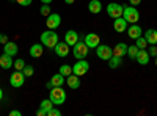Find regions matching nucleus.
Instances as JSON below:
<instances>
[{
  "instance_id": "1",
  "label": "nucleus",
  "mask_w": 157,
  "mask_h": 116,
  "mask_svg": "<svg viewBox=\"0 0 157 116\" xmlns=\"http://www.w3.org/2000/svg\"><path fill=\"white\" fill-rule=\"evenodd\" d=\"M49 99L54 102V105H63L66 102V91L61 86H54V88H50Z\"/></svg>"
},
{
  "instance_id": "2",
  "label": "nucleus",
  "mask_w": 157,
  "mask_h": 116,
  "mask_svg": "<svg viewBox=\"0 0 157 116\" xmlns=\"http://www.w3.org/2000/svg\"><path fill=\"white\" fill-rule=\"evenodd\" d=\"M58 43V35L54 30H46L41 33V44L49 47V49H54Z\"/></svg>"
},
{
  "instance_id": "3",
  "label": "nucleus",
  "mask_w": 157,
  "mask_h": 116,
  "mask_svg": "<svg viewBox=\"0 0 157 116\" xmlns=\"http://www.w3.org/2000/svg\"><path fill=\"white\" fill-rule=\"evenodd\" d=\"M72 55L77 58V60H83L90 55V47L85 44V41H80L78 39L74 46H72Z\"/></svg>"
},
{
  "instance_id": "4",
  "label": "nucleus",
  "mask_w": 157,
  "mask_h": 116,
  "mask_svg": "<svg viewBox=\"0 0 157 116\" xmlns=\"http://www.w3.org/2000/svg\"><path fill=\"white\" fill-rule=\"evenodd\" d=\"M123 17L129 22V24H137L138 22V19H140V13H138V9L135 8V6H124V9H123Z\"/></svg>"
},
{
  "instance_id": "5",
  "label": "nucleus",
  "mask_w": 157,
  "mask_h": 116,
  "mask_svg": "<svg viewBox=\"0 0 157 116\" xmlns=\"http://www.w3.org/2000/svg\"><path fill=\"white\" fill-rule=\"evenodd\" d=\"M96 55L99 60H104V61H109L112 57H113V49L107 44H99L96 47Z\"/></svg>"
},
{
  "instance_id": "6",
  "label": "nucleus",
  "mask_w": 157,
  "mask_h": 116,
  "mask_svg": "<svg viewBox=\"0 0 157 116\" xmlns=\"http://www.w3.org/2000/svg\"><path fill=\"white\" fill-rule=\"evenodd\" d=\"M88 71H90V63L86 61V58L77 60V63L72 66V74H75V75H78V77L85 75Z\"/></svg>"
},
{
  "instance_id": "7",
  "label": "nucleus",
  "mask_w": 157,
  "mask_h": 116,
  "mask_svg": "<svg viewBox=\"0 0 157 116\" xmlns=\"http://www.w3.org/2000/svg\"><path fill=\"white\" fill-rule=\"evenodd\" d=\"M25 79H27V77L24 75L22 71H14V72L10 75V85H11L13 88H21V86L24 85Z\"/></svg>"
},
{
  "instance_id": "8",
  "label": "nucleus",
  "mask_w": 157,
  "mask_h": 116,
  "mask_svg": "<svg viewBox=\"0 0 157 116\" xmlns=\"http://www.w3.org/2000/svg\"><path fill=\"white\" fill-rule=\"evenodd\" d=\"M123 9H124V6H123V5L112 2V3H109V5H107V14H109L110 17H113V19L121 17V16H123Z\"/></svg>"
},
{
  "instance_id": "9",
  "label": "nucleus",
  "mask_w": 157,
  "mask_h": 116,
  "mask_svg": "<svg viewBox=\"0 0 157 116\" xmlns=\"http://www.w3.org/2000/svg\"><path fill=\"white\" fill-rule=\"evenodd\" d=\"M60 24H61V17H60V14H57V13H54V14L50 13V14L47 16V19H46V25H47L49 30L58 28Z\"/></svg>"
},
{
  "instance_id": "10",
  "label": "nucleus",
  "mask_w": 157,
  "mask_h": 116,
  "mask_svg": "<svg viewBox=\"0 0 157 116\" xmlns=\"http://www.w3.org/2000/svg\"><path fill=\"white\" fill-rule=\"evenodd\" d=\"M83 41H85V44H86L90 49H96V47L101 44V38H99V35H96V33H88V35H85Z\"/></svg>"
},
{
  "instance_id": "11",
  "label": "nucleus",
  "mask_w": 157,
  "mask_h": 116,
  "mask_svg": "<svg viewBox=\"0 0 157 116\" xmlns=\"http://www.w3.org/2000/svg\"><path fill=\"white\" fill-rule=\"evenodd\" d=\"M127 21L121 16V17H116L115 21H113V28H115V32L116 33H123V32H126L127 30Z\"/></svg>"
},
{
  "instance_id": "12",
  "label": "nucleus",
  "mask_w": 157,
  "mask_h": 116,
  "mask_svg": "<svg viewBox=\"0 0 157 116\" xmlns=\"http://www.w3.org/2000/svg\"><path fill=\"white\" fill-rule=\"evenodd\" d=\"M69 47L71 46H68L66 43H57V46L54 47V50H55V54L60 58H64V57L69 55Z\"/></svg>"
},
{
  "instance_id": "13",
  "label": "nucleus",
  "mask_w": 157,
  "mask_h": 116,
  "mask_svg": "<svg viewBox=\"0 0 157 116\" xmlns=\"http://www.w3.org/2000/svg\"><path fill=\"white\" fill-rule=\"evenodd\" d=\"M78 39H80V38H78V33L75 32V30H68L66 32V35H64V43H66L68 46H74Z\"/></svg>"
},
{
  "instance_id": "14",
  "label": "nucleus",
  "mask_w": 157,
  "mask_h": 116,
  "mask_svg": "<svg viewBox=\"0 0 157 116\" xmlns=\"http://www.w3.org/2000/svg\"><path fill=\"white\" fill-rule=\"evenodd\" d=\"M127 35H129V38H130V39H137V38L143 36V30H141V27H140V25H137V24H132V25L129 27V30H127Z\"/></svg>"
},
{
  "instance_id": "15",
  "label": "nucleus",
  "mask_w": 157,
  "mask_h": 116,
  "mask_svg": "<svg viewBox=\"0 0 157 116\" xmlns=\"http://www.w3.org/2000/svg\"><path fill=\"white\" fill-rule=\"evenodd\" d=\"M137 63L138 64H143V66H146L149 63V54L146 49H138V54H137Z\"/></svg>"
},
{
  "instance_id": "16",
  "label": "nucleus",
  "mask_w": 157,
  "mask_h": 116,
  "mask_svg": "<svg viewBox=\"0 0 157 116\" xmlns=\"http://www.w3.org/2000/svg\"><path fill=\"white\" fill-rule=\"evenodd\" d=\"M17 52H19V47H17V44L16 43H6V44H3V54H8V55H11V57H14V55H17Z\"/></svg>"
},
{
  "instance_id": "17",
  "label": "nucleus",
  "mask_w": 157,
  "mask_h": 116,
  "mask_svg": "<svg viewBox=\"0 0 157 116\" xmlns=\"http://www.w3.org/2000/svg\"><path fill=\"white\" fill-rule=\"evenodd\" d=\"M88 11L91 13V14H99V13L102 11V3H101V0H90V3H88Z\"/></svg>"
},
{
  "instance_id": "18",
  "label": "nucleus",
  "mask_w": 157,
  "mask_h": 116,
  "mask_svg": "<svg viewBox=\"0 0 157 116\" xmlns=\"http://www.w3.org/2000/svg\"><path fill=\"white\" fill-rule=\"evenodd\" d=\"M145 39L148 41V44H157V30H154V28H149V30H146L145 32Z\"/></svg>"
},
{
  "instance_id": "19",
  "label": "nucleus",
  "mask_w": 157,
  "mask_h": 116,
  "mask_svg": "<svg viewBox=\"0 0 157 116\" xmlns=\"http://www.w3.org/2000/svg\"><path fill=\"white\" fill-rule=\"evenodd\" d=\"M113 55H116V57H124V55H127V44H124V43H118L116 46H115V49H113Z\"/></svg>"
},
{
  "instance_id": "20",
  "label": "nucleus",
  "mask_w": 157,
  "mask_h": 116,
  "mask_svg": "<svg viewBox=\"0 0 157 116\" xmlns=\"http://www.w3.org/2000/svg\"><path fill=\"white\" fill-rule=\"evenodd\" d=\"M66 83H68V86H69L71 89H77L78 86H80V80H78V75H75V74L68 75V77H66Z\"/></svg>"
},
{
  "instance_id": "21",
  "label": "nucleus",
  "mask_w": 157,
  "mask_h": 116,
  "mask_svg": "<svg viewBox=\"0 0 157 116\" xmlns=\"http://www.w3.org/2000/svg\"><path fill=\"white\" fill-rule=\"evenodd\" d=\"M13 57L11 55H8V54H3L2 57H0V66H2L3 69H10V68H13Z\"/></svg>"
},
{
  "instance_id": "22",
  "label": "nucleus",
  "mask_w": 157,
  "mask_h": 116,
  "mask_svg": "<svg viewBox=\"0 0 157 116\" xmlns=\"http://www.w3.org/2000/svg\"><path fill=\"white\" fill-rule=\"evenodd\" d=\"M44 54V47H43V44H33L32 47H30V57H33V58H39Z\"/></svg>"
},
{
  "instance_id": "23",
  "label": "nucleus",
  "mask_w": 157,
  "mask_h": 116,
  "mask_svg": "<svg viewBox=\"0 0 157 116\" xmlns=\"http://www.w3.org/2000/svg\"><path fill=\"white\" fill-rule=\"evenodd\" d=\"M50 83H52V86H63L64 83H66V77L61 75V74L58 72V74H55V75H52Z\"/></svg>"
},
{
  "instance_id": "24",
  "label": "nucleus",
  "mask_w": 157,
  "mask_h": 116,
  "mask_svg": "<svg viewBox=\"0 0 157 116\" xmlns=\"http://www.w3.org/2000/svg\"><path fill=\"white\" fill-rule=\"evenodd\" d=\"M107 63H109V68H110V69H116V68H120V66H121L123 58H121V57H116V55H113V57H112Z\"/></svg>"
},
{
  "instance_id": "25",
  "label": "nucleus",
  "mask_w": 157,
  "mask_h": 116,
  "mask_svg": "<svg viewBox=\"0 0 157 116\" xmlns=\"http://www.w3.org/2000/svg\"><path fill=\"white\" fill-rule=\"evenodd\" d=\"M137 54H138V47L135 44L134 46H127V55H129V58L135 60L137 58Z\"/></svg>"
},
{
  "instance_id": "26",
  "label": "nucleus",
  "mask_w": 157,
  "mask_h": 116,
  "mask_svg": "<svg viewBox=\"0 0 157 116\" xmlns=\"http://www.w3.org/2000/svg\"><path fill=\"white\" fill-rule=\"evenodd\" d=\"M58 72L61 75H64V77H68V75L72 74V66H69V64H63V66H60V71Z\"/></svg>"
},
{
  "instance_id": "27",
  "label": "nucleus",
  "mask_w": 157,
  "mask_h": 116,
  "mask_svg": "<svg viewBox=\"0 0 157 116\" xmlns=\"http://www.w3.org/2000/svg\"><path fill=\"white\" fill-rule=\"evenodd\" d=\"M135 46H137L138 49H146L149 44H148V41L145 39V36H140V38H137V39H135Z\"/></svg>"
},
{
  "instance_id": "28",
  "label": "nucleus",
  "mask_w": 157,
  "mask_h": 116,
  "mask_svg": "<svg viewBox=\"0 0 157 116\" xmlns=\"http://www.w3.org/2000/svg\"><path fill=\"white\" fill-rule=\"evenodd\" d=\"M52 107H54V102H52L50 99H44V100H41V107H39V108H43V110L47 113Z\"/></svg>"
},
{
  "instance_id": "29",
  "label": "nucleus",
  "mask_w": 157,
  "mask_h": 116,
  "mask_svg": "<svg viewBox=\"0 0 157 116\" xmlns=\"http://www.w3.org/2000/svg\"><path fill=\"white\" fill-rule=\"evenodd\" d=\"M22 72H24V75H25V77H32V75L35 74V68H33V66H30V64H29V66L25 64L24 69H22Z\"/></svg>"
},
{
  "instance_id": "30",
  "label": "nucleus",
  "mask_w": 157,
  "mask_h": 116,
  "mask_svg": "<svg viewBox=\"0 0 157 116\" xmlns=\"http://www.w3.org/2000/svg\"><path fill=\"white\" fill-rule=\"evenodd\" d=\"M13 66H14V69H16V71H22V69H24V66H25V61H24L22 58H17L14 63H13Z\"/></svg>"
},
{
  "instance_id": "31",
  "label": "nucleus",
  "mask_w": 157,
  "mask_h": 116,
  "mask_svg": "<svg viewBox=\"0 0 157 116\" xmlns=\"http://www.w3.org/2000/svg\"><path fill=\"white\" fill-rule=\"evenodd\" d=\"M39 11H41V14H43L44 17H47V16L50 14V5H46V3H44V5L41 6V9H39Z\"/></svg>"
},
{
  "instance_id": "32",
  "label": "nucleus",
  "mask_w": 157,
  "mask_h": 116,
  "mask_svg": "<svg viewBox=\"0 0 157 116\" xmlns=\"http://www.w3.org/2000/svg\"><path fill=\"white\" fill-rule=\"evenodd\" d=\"M148 54H149V57H157V46H154V44H149Z\"/></svg>"
},
{
  "instance_id": "33",
  "label": "nucleus",
  "mask_w": 157,
  "mask_h": 116,
  "mask_svg": "<svg viewBox=\"0 0 157 116\" xmlns=\"http://www.w3.org/2000/svg\"><path fill=\"white\" fill-rule=\"evenodd\" d=\"M47 116H61V111L60 110H57V108H54L52 107L49 111H47Z\"/></svg>"
},
{
  "instance_id": "34",
  "label": "nucleus",
  "mask_w": 157,
  "mask_h": 116,
  "mask_svg": "<svg viewBox=\"0 0 157 116\" xmlns=\"http://www.w3.org/2000/svg\"><path fill=\"white\" fill-rule=\"evenodd\" d=\"M16 2H17L21 6H29V5H32L33 0H16Z\"/></svg>"
},
{
  "instance_id": "35",
  "label": "nucleus",
  "mask_w": 157,
  "mask_h": 116,
  "mask_svg": "<svg viewBox=\"0 0 157 116\" xmlns=\"http://www.w3.org/2000/svg\"><path fill=\"white\" fill-rule=\"evenodd\" d=\"M6 43H8V36L0 33V44H6Z\"/></svg>"
},
{
  "instance_id": "36",
  "label": "nucleus",
  "mask_w": 157,
  "mask_h": 116,
  "mask_svg": "<svg viewBox=\"0 0 157 116\" xmlns=\"http://www.w3.org/2000/svg\"><path fill=\"white\" fill-rule=\"evenodd\" d=\"M36 114H38V116H47V113H46L43 108H38V110H36Z\"/></svg>"
},
{
  "instance_id": "37",
  "label": "nucleus",
  "mask_w": 157,
  "mask_h": 116,
  "mask_svg": "<svg viewBox=\"0 0 157 116\" xmlns=\"http://www.w3.org/2000/svg\"><path fill=\"white\" fill-rule=\"evenodd\" d=\"M129 3L132 5V6H135V5H140L141 3V0H129Z\"/></svg>"
},
{
  "instance_id": "38",
  "label": "nucleus",
  "mask_w": 157,
  "mask_h": 116,
  "mask_svg": "<svg viewBox=\"0 0 157 116\" xmlns=\"http://www.w3.org/2000/svg\"><path fill=\"white\" fill-rule=\"evenodd\" d=\"M10 114H11V116H21L22 113H21L19 110H13V111H10Z\"/></svg>"
},
{
  "instance_id": "39",
  "label": "nucleus",
  "mask_w": 157,
  "mask_h": 116,
  "mask_svg": "<svg viewBox=\"0 0 157 116\" xmlns=\"http://www.w3.org/2000/svg\"><path fill=\"white\" fill-rule=\"evenodd\" d=\"M41 2H43V3H46V5H50L52 2H54V0H41Z\"/></svg>"
},
{
  "instance_id": "40",
  "label": "nucleus",
  "mask_w": 157,
  "mask_h": 116,
  "mask_svg": "<svg viewBox=\"0 0 157 116\" xmlns=\"http://www.w3.org/2000/svg\"><path fill=\"white\" fill-rule=\"evenodd\" d=\"M75 2V0H64V3H68V5H72Z\"/></svg>"
},
{
  "instance_id": "41",
  "label": "nucleus",
  "mask_w": 157,
  "mask_h": 116,
  "mask_svg": "<svg viewBox=\"0 0 157 116\" xmlns=\"http://www.w3.org/2000/svg\"><path fill=\"white\" fill-rule=\"evenodd\" d=\"M46 86H47L49 89H50V88H54V86H52V83H50V82H47V83H46Z\"/></svg>"
},
{
  "instance_id": "42",
  "label": "nucleus",
  "mask_w": 157,
  "mask_h": 116,
  "mask_svg": "<svg viewBox=\"0 0 157 116\" xmlns=\"http://www.w3.org/2000/svg\"><path fill=\"white\" fill-rule=\"evenodd\" d=\"M3 99V91H2V88H0V100Z\"/></svg>"
},
{
  "instance_id": "43",
  "label": "nucleus",
  "mask_w": 157,
  "mask_h": 116,
  "mask_svg": "<svg viewBox=\"0 0 157 116\" xmlns=\"http://www.w3.org/2000/svg\"><path fill=\"white\" fill-rule=\"evenodd\" d=\"M155 66H157V57H155Z\"/></svg>"
},
{
  "instance_id": "44",
  "label": "nucleus",
  "mask_w": 157,
  "mask_h": 116,
  "mask_svg": "<svg viewBox=\"0 0 157 116\" xmlns=\"http://www.w3.org/2000/svg\"><path fill=\"white\" fill-rule=\"evenodd\" d=\"M155 46H157V44H155Z\"/></svg>"
}]
</instances>
